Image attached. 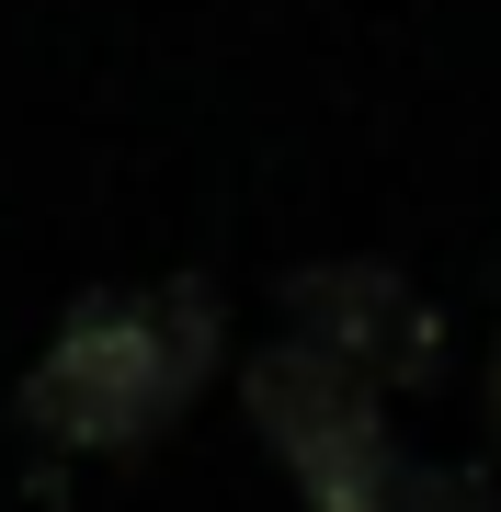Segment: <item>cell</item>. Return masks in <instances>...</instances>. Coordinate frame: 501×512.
I'll list each match as a JSON object with an SVG mask.
<instances>
[{
    "instance_id": "obj_4",
    "label": "cell",
    "mask_w": 501,
    "mask_h": 512,
    "mask_svg": "<svg viewBox=\"0 0 501 512\" xmlns=\"http://www.w3.org/2000/svg\"><path fill=\"white\" fill-rule=\"evenodd\" d=\"M490 433H501V342H490Z\"/></svg>"
},
{
    "instance_id": "obj_2",
    "label": "cell",
    "mask_w": 501,
    "mask_h": 512,
    "mask_svg": "<svg viewBox=\"0 0 501 512\" xmlns=\"http://www.w3.org/2000/svg\"><path fill=\"white\" fill-rule=\"evenodd\" d=\"M240 399H251V433L274 444V467L297 478L308 512H399L410 501V456L388 433V399L353 365L308 353L297 330H285L274 353H251Z\"/></svg>"
},
{
    "instance_id": "obj_3",
    "label": "cell",
    "mask_w": 501,
    "mask_h": 512,
    "mask_svg": "<svg viewBox=\"0 0 501 512\" xmlns=\"http://www.w3.org/2000/svg\"><path fill=\"white\" fill-rule=\"evenodd\" d=\"M285 319H297L308 353L353 365L376 399H388V387H422L445 365V319H433L388 262H308V274L285 285Z\"/></svg>"
},
{
    "instance_id": "obj_1",
    "label": "cell",
    "mask_w": 501,
    "mask_h": 512,
    "mask_svg": "<svg viewBox=\"0 0 501 512\" xmlns=\"http://www.w3.org/2000/svg\"><path fill=\"white\" fill-rule=\"evenodd\" d=\"M228 319L205 285H160V296H92L57 319L46 365L23 376V421L69 456H126V444L171 433L194 410V387L217 376Z\"/></svg>"
}]
</instances>
